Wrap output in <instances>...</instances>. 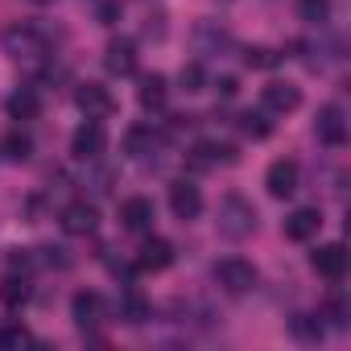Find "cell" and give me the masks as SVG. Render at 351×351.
<instances>
[{
  "instance_id": "cell-1",
  "label": "cell",
  "mask_w": 351,
  "mask_h": 351,
  "mask_svg": "<svg viewBox=\"0 0 351 351\" xmlns=\"http://www.w3.org/2000/svg\"><path fill=\"white\" fill-rule=\"evenodd\" d=\"M215 223H219V232L228 240H248L256 232V207L244 195H223L219 211H215Z\"/></svg>"
},
{
  "instance_id": "cell-2",
  "label": "cell",
  "mask_w": 351,
  "mask_h": 351,
  "mask_svg": "<svg viewBox=\"0 0 351 351\" xmlns=\"http://www.w3.org/2000/svg\"><path fill=\"white\" fill-rule=\"evenodd\" d=\"M215 285L223 293H232V298H244V293L256 289V269L248 261H240V256H228V261L215 265Z\"/></svg>"
},
{
  "instance_id": "cell-3",
  "label": "cell",
  "mask_w": 351,
  "mask_h": 351,
  "mask_svg": "<svg viewBox=\"0 0 351 351\" xmlns=\"http://www.w3.org/2000/svg\"><path fill=\"white\" fill-rule=\"evenodd\" d=\"M104 149H108V128H104L99 120H87V124L75 128V136H71V153H75L79 161H95Z\"/></svg>"
},
{
  "instance_id": "cell-4",
  "label": "cell",
  "mask_w": 351,
  "mask_h": 351,
  "mask_svg": "<svg viewBox=\"0 0 351 351\" xmlns=\"http://www.w3.org/2000/svg\"><path fill=\"white\" fill-rule=\"evenodd\" d=\"M5 50L21 62V58H38V54H46V38H42V29H34V25H13V29H5Z\"/></svg>"
},
{
  "instance_id": "cell-5",
  "label": "cell",
  "mask_w": 351,
  "mask_h": 351,
  "mask_svg": "<svg viewBox=\"0 0 351 351\" xmlns=\"http://www.w3.org/2000/svg\"><path fill=\"white\" fill-rule=\"evenodd\" d=\"M75 104H79V112H83L87 120H104V116L116 112V99H112V91H108L104 83H83V87L75 91Z\"/></svg>"
},
{
  "instance_id": "cell-6",
  "label": "cell",
  "mask_w": 351,
  "mask_h": 351,
  "mask_svg": "<svg viewBox=\"0 0 351 351\" xmlns=\"http://www.w3.org/2000/svg\"><path fill=\"white\" fill-rule=\"evenodd\" d=\"M314 132H318L322 145L339 149V145L347 141V116H343V108H339V104H322L318 116H314Z\"/></svg>"
},
{
  "instance_id": "cell-7",
  "label": "cell",
  "mask_w": 351,
  "mask_h": 351,
  "mask_svg": "<svg viewBox=\"0 0 351 351\" xmlns=\"http://www.w3.org/2000/svg\"><path fill=\"white\" fill-rule=\"evenodd\" d=\"M104 314H108V306H104V298H99L95 289H79V293L71 298V318H75L79 330H95V326L104 322Z\"/></svg>"
},
{
  "instance_id": "cell-8",
  "label": "cell",
  "mask_w": 351,
  "mask_h": 351,
  "mask_svg": "<svg viewBox=\"0 0 351 351\" xmlns=\"http://www.w3.org/2000/svg\"><path fill=\"white\" fill-rule=\"evenodd\" d=\"M298 178H302V169H298V161H289V157H277V161L265 169V186H269L273 199H289V195L298 191Z\"/></svg>"
},
{
  "instance_id": "cell-9",
  "label": "cell",
  "mask_w": 351,
  "mask_h": 351,
  "mask_svg": "<svg viewBox=\"0 0 351 351\" xmlns=\"http://www.w3.org/2000/svg\"><path fill=\"white\" fill-rule=\"evenodd\" d=\"M310 265H314L318 277L343 281V277H347V248H343V244H322V248L310 252Z\"/></svg>"
},
{
  "instance_id": "cell-10",
  "label": "cell",
  "mask_w": 351,
  "mask_h": 351,
  "mask_svg": "<svg viewBox=\"0 0 351 351\" xmlns=\"http://www.w3.org/2000/svg\"><path fill=\"white\" fill-rule=\"evenodd\" d=\"M169 211H173V219H182V223L199 219V211H203L199 186H195V182H173V186H169Z\"/></svg>"
},
{
  "instance_id": "cell-11",
  "label": "cell",
  "mask_w": 351,
  "mask_h": 351,
  "mask_svg": "<svg viewBox=\"0 0 351 351\" xmlns=\"http://www.w3.org/2000/svg\"><path fill=\"white\" fill-rule=\"evenodd\" d=\"M104 66H108V75H132L136 71V42L132 38H112L108 42V50H104Z\"/></svg>"
},
{
  "instance_id": "cell-12",
  "label": "cell",
  "mask_w": 351,
  "mask_h": 351,
  "mask_svg": "<svg viewBox=\"0 0 351 351\" xmlns=\"http://www.w3.org/2000/svg\"><path fill=\"white\" fill-rule=\"evenodd\" d=\"M161 149V132L153 128V124H132L128 132H124V153L132 157V161H145V157H153Z\"/></svg>"
},
{
  "instance_id": "cell-13",
  "label": "cell",
  "mask_w": 351,
  "mask_h": 351,
  "mask_svg": "<svg viewBox=\"0 0 351 351\" xmlns=\"http://www.w3.org/2000/svg\"><path fill=\"white\" fill-rule=\"evenodd\" d=\"M153 199H145V195H132V199H124L120 203V228L124 232H149L153 228Z\"/></svg>"
},
{
  "instance_id": "cell-14",
  "label": "cell",
  "mask_w": 351,
  "mask_h": 351,
  "mask_svg": "<svg viewBox=\"0 0 351 351\" xmlns=\"http://www.w3.org/2000/svg\"><path fill=\"white\" fill-rule=\"evenodd\" d=\"M298 104H302V91H298L293 83H269V87L261 91V108H265V112L285 116V112H298Z\"/></svg>"
},
{
  "instance_id": "cell-15",
  "label": "cell",
  "mask_w": 351,
  "mask_h": 351,
  "mask_svg": "<svg viewBox=\"0 0 351 351\" xmlns=\"http://www.w3.org/2000/svg\"><path fill=\"white\" fill-rule=\"evenodd\" d=\"M191 161H195L199 169H211V165H236V161H240V153H236V145H219V141H199V145L191 149Z\"/></svg>"
},
{
  "instance_id": "cell-16",
  "label": "cell",
  "mask_w": 351,
  "mask_h": 351,
  "mask_svg": "<svg viewBox=\"0 0 351 351\" xmlns=\"http://www.w3.org/2000/svg\"><path fill=\"white\" fill-rule=\"evenodd\" d=\"M95 223H99V211H95L87 199H79V203H66V207H62V228H66L71 236H91V232H95Z\"/></svg>"
},
{
  "instance_id": "cell-17",
  "label": "cell",
  "mask_w": 351,
  "mask_h": 351,
  "mask_svg": "<svg viewBox=\"0 0 351 351\" xmlns=\"http://www.w3.org/2000/svg\"><path fill=\"white\" fill-rule=\"evenodd\" d=\"M318 228H322V215H318L314 207H298L293 215H285V240H293V244L314 240Z\"/></svg>"
},
{
  "instance_id": "cell-18",
  "label": "cell",
  "mask_w": 351,
  "mask_h": 351,
  "mask_svg": "<svg viewBox=\"0 0 351 351\" xmlns=\"http://www.w3.org/2000/svg\"><path fill=\"white\" fill-rule=\"evenodd\" d=\"M169 265H173V244H169V240L153 236V240L141 244V252H136V269H145V273H161V269H169Z\"/></svg>"
},
{
  "instance_id": "cell-19",
  "label": "cell",
  "mask_w": 351,
  "mask_h": 351,
  "mask_svg": "<svg viewBox=\"0 0 351 351\" xmlns=\"http://www.w3.org/2000/svg\"><path fill=\"white\" fill-rule=\"evenodd\" d=\"M149 314H153V306H149V298H145V293L124 289V293L116 298V318H120V322L141 326V322H149Z\"/></svg>"
},
{
  "instance_id": "cell-20",
  "label": "cell",
  "mask_w": 351,
  "mask_h": 351,
  "mask_svg": "<svg viewBox=\"0 0 351 351\" xmlns=\"http://www.w3.org/2000/svg\"><path fill=\"white\" fill-rule=\"evenodd\" d=\"M165 95H169V91H165V79H161V75H145L141 87H136V99H141L145 112H161V108H165Z\"/></svg>"
},
{
  "instance_id": "cell-21",
  "label": "cell",
  "mask_w": 351,
  "mask_h": 351,
  "mask_svg": "<svg viewBox=\"0 0 351 351\" xmlns=\"http://www.w3.org/2000/svg\"><path fill=\"white\" fill-rule=\"evenodd\" d=\"M38 112H42V99H38L34 87H21V91L9 95V116H13V120H34Z\"/></svg>"
},
{
  "instance_id": "cell-22",
  "label": "cell",
  "mask_w": 351,
  "mask_h": 351,
  "mask_svg": "<svg viewBox=\"0 0 351 351\" xmlns=\"http://www.w3.org/2000/svg\"><path fill=\"white\" fill-rule=\"evenodd\" d=\"M0 153H5L9 161H29V153H34V136L21 132V128H13V132L0 136Z\"/></svg>"
},
{
  "instance_id": "cell-23",
  "label": "cell",
  "mask_w": 351,
  "mask_h": 351,
  "mask_svg": "<svg viewBox=\"0 0 351 351\" xmlns=\"http://www.w3.org/2000/svg\"><path fill=\"white\" fill-rule=\"evenodd\" d=\"M289 330H293V339H302V343H318V339H322V318H318V314H293V318H289Z\"/></svg>"
},
{
  "instance_id": "cell-24",
  "label": "cell",
  "mask_w": 351,
  "mask_h": 351,
  "mask_svg": "<svg viewBox=\"0 0 351 351\" xmlns=\"http://www.w3.org/2000/svg\"><path fill=\"white\" fill-rule=\"evenodd\" d=\"M293 9L306 25H326L330 21V0H293Z\"/></svg>"
},
{
  "instance_id": "cell-25",
  "label": "cell",
  "mask_w": 351,
  "mask_h": 351,
  "mask_svg": "<svg viewBox=\"0 0 351 351\" xmlns=\"http://www.w3.org/2000/svg\"><path fill=\"white\" fill-rule=\"evenodd\" d=\"M0 302H9V306H21V302H29V281H25V277L17 281V273H9L5 281H0Z\"/></svg>"
},
{
  "instance_id": "cell-26",
  "label": "cell",
  "mask_w": 351,
  "mask_h": 351,
  "mask_svg": "<svg viewBox=\"0 0 351 351\" xmlns=\"http://www.w3.org/2000/svg\"><path fill=\"white\" fill-rule=\"evenodd\" d=\"M240 128H244V136L265 141L273 132V120H269V112H248V116H240Z\"/></svg>"
},
{
  "instance_id": "cell-27",
  "label": "cell",
  "mask_w": 351,
  "mask_h": 351,
  "mask_svg": "<svg viewBox=\"0 0 351 351\" xmlns=\"http://www.w3.org/2000/svg\"><path fill=\"white\" fill-rule=\"evenodd\" d=\"M244 62H248L252 71H273V66L281 62V54H273L269 46H248V50H244Z\"/></svg>"
},
{
  "instance_id": "cell-28",
  "label": "cell",
  "mask_w": 351,
  "mask_h": 351,
  "mask_svg": "<svg viewBox=\"0 0 351 351\" xmlns=\"http://www.w3.org/2000/svg\"><path fill=\"white\" fill-rule=\"evenodd\" d=\"M178 83H182V91H203L207 87V71H203V62H186L182 71H178Z\"/></svg>"
},
{
  "instance_id": "cell-29",
  "label": "cell",
  "mask_w": 351,
  "mask_h": 351,
  "mask_svg": "<svg viewBox=\"0 0 351 351\" xmlns=\"http://www.w3.org/2000/svg\"><path fill=\"white\" fill-rule=\"evenodd\" d=\"M318 318H326L335 330H343V326L351 322V310H347V302H343V298H330V302L322 306V314H318Z\"/></svg>"
},
{
  "instance_id": "cell-30",
  "label": "cell",
  "mask_w": 351,
  "mask_h": 351,
  "mask_svg": "<svg viewBox=\"0 0 351 351\" xmlns=\"http://www.w3.org/2000/svg\"><path fill=\"white\" fill-rule=\"evenodd\" d=\"M29 343H34V335H29L21 322L0 326V347H5V351H9V347H29Z\"/></svg>"
},
{
  "instance_id": "cell-31",
  "label": "cell",
  "mask_w": 351,
  "mask_h": 351,
  "mask_svg": "<svg viewBox=\"0 0 351 351\" xmlns=\"http://www.w3.org/2000/svg\"><path fill=\"white\" fill-rule=\"evenodd\" d=\"M34 265H38V256H34L29 248H13V252H9V273H21V277H25Z\"/></svg>"
},
{
  "instance_id": "cell-32",
  "label": "cell",
  "mask_w": 351,
  "mask_h": 351,
  "mask_svg": "<svg viewBox=\"0 0 351 351\" xmlns=\"http://www.w3.org/2000/svg\"><path fill=\"white\" fill-rule=\"evenodd\" d=\"M42 265H58V269H66L71 265V256H66V248H42V256H38Z\"/></svg>"
},
{
  "instance_id": "cell-33",
  "label": "cell",
  "mask_w": 351,
  "mask_h": 351,
  "mask_svg": "<svg viewBox=\"0 0 351 351\" xmlns=\"http://www.w3.org/2000/svg\"><path fill=\"white\" fill-rule=\"evenodd\" d=\"M116 17H120V0H104V5H99V21L116 25Z\"/></svg>"
},
{
  "instance_id": "cell-34",
  "label": "cell",
  "mask_w": 351,
  "mask_h": 351,
  "mask_svg": "<svg viewBox=\"0 0 351 351\" xmlns=\"http://www.w3.org/2000/svg\"><path fill=\"white\" fill-rule=\"evenodd\" d=\"M236 91H240V83H236L232 75H228V79H219V95H223V99H232Z\"/></svg>"
},
{
  "instance_id": "cell-35",
  "label": "cell",
  "mask_w": 351,
  "mask_h": 351,
  "mask_svg": "<svg viewBox=\"0 0 351 351\" xmlns=\"http://www.w3.org/2000/svg\"><path fill=\"white\" fill-rule=\"evenodd\" d=\"M34 5H54V0H34Z\"/></svg>"
}]
</instances>
